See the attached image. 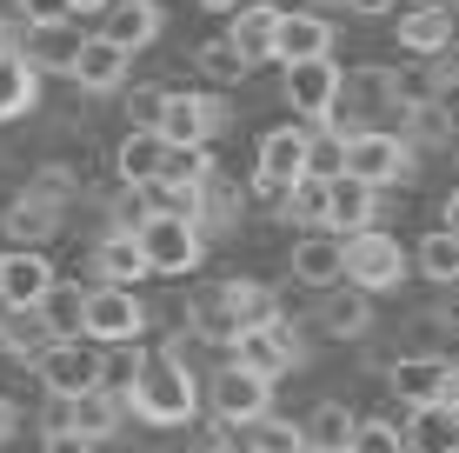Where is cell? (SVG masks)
<instances>
[{"instance_id":"cell-1","label":"cell","mask_w":459,"mask_h":453,"mask_svg":"<svg viewBox=\"0 0 459 453\" xmlns=\"http://www.w3.org/2000/svg\"><path fill=\"white\" fill-rule=\"evenodd\" d=\"M200 414V380L186 361H173L167 347L140 353V380H134V420L147 427H186Z\"/></svg>"},{"instance_id":"cell-2","label":"cell","mask_w":459,"mask_h":453,"mask_svg":"<svg viewBox=\"0 0 459 453\" xmlns=\"http://www.w3.org/2000/svg\"><path fill=\"white\" fill-rule=\"evenodd\" d=\"M400 114L406 120V100H400V67H379V60H367V67H346V87H340V114L333 127L340 134H367L373 120Z\"/></svg>"},{"instance_id":"cell-3","label":"cell","mask_w":459,"mask_h":453,"mask_svg":"<svg viewBox=\"0 0 459 453\" xmlns=\"http://www.w3.org/2000/svg\"><path fill=\"white\" fill-rule=\"evenodd\" d=\"M140 247H147V260H153L160 280H186L200 260H207V227H200L194 213H147Z\"/></svg>"},{"instance_id":"cell-4","label":"cell","mask_w":459,"mask_h":453,"mask_svg":"<svg viewBox=\"0 0 459 453\" xmlns=\"http://www.w3.org/2000/svg\"><path fill=\"white\" fill-rule=\"evenodd\" d=\"M346 174L367 180V187H400L420 174V153L406 134L393 127H367V134H346Z\"/></svg>"},{"instance_id":"cell-5","label":"cell","mask_w":459,"mask_h":453,"mask_svg":"<svg viewBox=\"0 0 459 453\" xmlns=\"http://www.w3.org/2000/svg\"><path fill=\"white\" fill-rule=\"evenodd\" d=\"M207 407H213V420H220L227 433H240V427H253V420L273 414V380H260L253 367L227 361V367L207 380Z\"/></svg>"},{"instance_id":"cell-6","label":"cell","mask_w":459,"mask_h":453,"mask_svg":"<svg viewBox=\"0 0 459 453\" xmlns=\"http://www.w3.org/2000/svg\"><path fill=\"white\" fill-rule=\"evenodd\" d=\"M34 367H40V387L54 400H81V394H100L107 387V353L93 340H54Z\"/></svg>"},{"instance_id":"cell-7","label":"cell","mask_w":459,"mask_h":453,"mask_svg":"<svg viewBox=\"0 0 459 453\" xmlns=\"http://www.w3.org/2000/svg\"><path fill=\"white\" fill-rule=\"evenodd\" d=\"M406 267H413V254H406L386 227L353 233V240H346V280H353L359 293H393L406 280Z\"/></svg>"},{"instance_id":"cell-8","label":"cell","mask_w":459,"mask_h":453,"mask_svg":"<svg viewBox=\"0 0 459 453\" xmlns=\"http://www.w3.org/2000/svg\"><path fill=\"white\" fill-rule=\"evenodd\" d=\"M340 87H346V67L340 60H299V67H287V107L307 127H333V114H340Z\"/></svg>"},{"instance_id":"cell-9","label":"cell","mask_w":459,"mask_h":453,"mask_svg":"<svg viewBox=\"0 0 459 453\" xmlns=\"http://www.w3.org/2000/svg\"><path fill=\"white\" fill-rule=\"evenodd\" d=\"M140 334H147L140 287H93L87 293V340L93 347H134Z\"/></svg>"},{"instance_id":"cell-10","label":"cell","mask_w":459,"mask_h":453,"mask_svg":"<svg viewBox=\"0 0 459 453\" xmlns=\"http://www.w3.org/2000/svg\"><path fill=\"white\" fill-rule=\"evenodd\" d=\"M54 287H60L54 260L40 247H7L0 254V314H34V307H47Z\"/></svg>"},{"instance_id":"cell-11","label":"cell","mask_w":459,"mask_h":453,"mask_svg":"<svg viewBox=\"0 0 459 453\" xmlns=\"http://www.w3.org/2000/svg\"><path fill=\"white\" fill-rule=\"evenodd\" d=\"M386 380H393V394H400V407L420 414V407H439V400L453 394V361L446 353H400V361L386 367Z\"/></svg>"},{"instance_id":"cell-12","label":"cell","mask_w":459,"mask_h":453,"mask_svg":"<svg viewBox=\"0 0 459 453\" xmlns=\"http://www.w3.org/2000/svg\"><path fill=\"white\" fill-rule=\"evenodd\" d=\"M233 361H240V367H253L260 380H280V373L307 367V347H299V334H293L287 320H266V327H247V334H240Z\"/></svg>"},{"instance_id":"cell-13","label":"cell","mask_w":459,"mask_h":453,"mask_svg":"<svg viewBox=\"0 0 459 453\" xmlns=\"http://www.w3.org/2000/svg\"><path fill=\"white\" fill-rule=\"evenodd\" d=\"M220 127H227V100H220V93H173L167 114H160L167 147H207Z\"/></svg>"},{"instance_id":"cell-14","label":"cell","mask_w":459,"mask_h":453,"mask_svg":"<svg viewBox=\"0 0 459 453\" xmlns=\"http://www.w3.org/2000/svg\"><path fill=\"white\" fill-rule=\"evenodd\" d=\"M400 47H406L413 60L453 54V0H420V7H400Z\"/></svg>"},{"instance_id":"cell-15","label":"cell","mask_w":459,"mask_h":453,"mask_svg":"<svg viewBox=\"0 0 459 453\" xmlns=\"http://www.w3.org/2000/svg\"><path fill=\"white\" fill-rule=\"evenodd\" d=\"M293 280L313 293H333L346 280V240L340 233H299L293 240Z\"/></svg>"},{"instance_id":"cell-16","label":"cell","mask_w":459,"mask_h":453,"mask_svg":"<svg viewBox=\"0 0 459 453\" xmlns=\"http://www.w3.org/2000/svg\"><path fill=\"white\" fill-rule=\"evenodd\" d=\"M186 334L200 340V347H240V314H233V301H227V280L220 287H200L194 301H186Z\"/></svg>"},{"instance_id":"cell-17","label":"cell","mask_w":459,"mask_h":453,"mask_svg":"<svg viewBox=\"0 0 459 453\" xmlns=\"http://www.w3.org/2000/svg\"><path fill=\"white\" fill-rule=\"evenodd\" d=\"M60 221H67V207H54V200L34 194V187H21V194L7 200V213H0V227H7L13 247H47L60 233Z\"/></svg>"},{"instance_id":"cell-18","label":"cell","mask_w":459,"mask_h":453,"mask_svg":"<svg viewBox=\"0 0 459 453\" xmlns=\"http://www.w3.org/2000/svg\"><path fill=\"white\" fill-rule=\"evenodd\" d=\"M280 27H287V7H273V0H253V7L233 13L227 40L240 47L253 67H260V60H280Z\"/></svg>"},{"instance_id":"cell-19","label":"cell","mask_w":459,"mask_h":453,"mask_svg":"<svg viewBox=\"0 0 459 453\" xmlns=\"http://www.w3.org/2000/svg\"><path fill=\"white\" fill-rule=\"evenodd\" d=\"M126 74H134V54H126L120 40H107V34H87L81 67H74V87L81 93H120Z\"/></svg>"},{"instance_id":"cell-20","label":"cell","mask_w":459,"mask_h":453,"mask_svg":"<svg viewBox=\"0 0 459 453\" xmlns=\"http://www.w3.org/2000/svg\"><path fill=\"white\" fill-rule=\"evenodd\" d=\"M81 47H87V34H81L74 21H60V27H21V54L34 60L40 74H67V81H74Z\"/></svg>"},{"instance_id":"cell-21","label":"cell","mask_w":459,"mask_h":453,"mask_svg":"<svg viewBox=\"0 0 459 453\" xmlns=\"http://www.w3.org/2000/svg\"><path fill=\"white\" fill-rule=\"evenodd\" d=\"M93 274H100V287H140V280L153 274L147 247H140V233H100V247H93Z\"/></svg>"},{"instance_id":"cell-22","label":"cell","mask_w":459,"mask_h":453,"mask_svg":"<svg viewBox=\"0 0 459 453\" xmlns=\"http://www.w3.org/2000/svg\"><path fill=\"white\" fill-rule=\"evenodd\" d=\"M299 60H333V21L313 7H287V27H280V67H299Z\"/></svg>"},{"instance_id":"cell-23","label":"cell","mask_w":459,"mask_h":453,"mask_svg":"<svg viewBox=\"0 0 459 453\" xmlns=\"http://www.w3.org/2000/svg\"><path fill=\"white\" fill-rule=\"evenodd\" d=\"M160 167H167V140H160V127H126V134H120V147H114V174L134 187V194L160 180Z\"/></svg>"},{"instance_id":"cell-24","label":"cell","mask_w":459,"mask_h":453,"mask_svg":"<svg viewBox=\"0 0 459 453\" xmlns=\"http://www.w3.org/2000/svg\"><path fill=\"white\" fill-rule=\"evenodd\" d=\"M299 427H307V447H313V453H353V440H359V427H367V420L346 407V400H313Z\"/></svg>"},{"instance_id":"cell-25","label":"cell","mask_w":459,"mask_h":453,"mask_svg":"<svg viewBox=\"0 0 459 453\" xmlns=\"http://www.w3.org/2000/svg\"><path fill=\"white\" fill-rule=\"evenodd\" d=\"M160 27H167L160 0H114V7H107V21H100V34H107V40H120L126 54H140V47L160 40Z\"/></svg>"},{"instance_id":"cell-26","label":"cell","mask_w":459,"mask_h":453,"mask_svg":"<svg viewBox=\"0 0 459 453\" xmlns=\"http://www.w3.org/2000/svg\"><path fill=\"white\" fill-rule=\"evenodd\" d=\"M373 227H379V187L340 174V180H333V221H326V233L353 240V233H373Z\"/></svg>"},{"instance_id":"cell-27","label":"cell","mask_w":459,"mask_h":453,"mask_svg":"<svg viewBox=\"0 0 459 453\" xmlns=\"http://www.w3.org/2000/svg\"><path fill=\"white\" fill-rule=\"evenodd\" d=\"M40 107V67L27 54H7L0 60V127L7 120H27Z\"/></svg>"},{"instance_id":"cell-28","label":"cell","mask_w":459,"mask_h":453,"mask_svg":"<svg viewBox=\"0 0 459 453\" xmlns=\"http://www.w3.org/2000/svg\"><path fill=\"white\" fill-rule=\"evenodd\" d=\"M280 221H293V227H307V233H326V221H333V180H320V174L293 180Z\"/></svg>"},{"instance_id":"cell-29","label":"cell","mask_w":459,"mask_h":453,"mask_svg":"<svg viewBox=\"0 0 459 453\" xmlns=\"http://www.w3.org/2000/svg\"><path fill=\"white\" fill-rule=\"evenodd\" d=\"M406 447H413V453H459V414H453V400L406 414Z\"/></svg>"},{"instance_id":"cell-30","label":"cell","mask_w":459,"mask_h":453,"mask_svg":"<svg viewBox=\"0 0 459 453\" xmlns=\"http://www.w3.org/2000/svg\"><path fill=\"white\" fill-rule=\"evenodd\" d=\"M120 414H134V407H126V400H114L107 387H100V394H81V400H67V427H74V433H87L93 447H100L107 433L120 427Z\"/></svg>"},{"instance_id":"cell-31","label":"cell","mask_w":459,"mask_h":453,"mask_svg":"<svg viewBox=\"0 0 459 453\" xmlns=\"http://www.w3.org/2000/svg\"><path fill=\"white\" fill-rule=\"evenodd\" d=\"M213 174H220V167H213V153H207V147H167L160 187H173V194H186V200H200V187H207Z\"/></svg>"},{"instance_id":"cell-32","label":"cell","mask_w":459,"mask_h":453,"mask_svg":"<svg viewBox=\"0 0 459 453\" xmlns=\"http://www.w3.org/2000/svg\"><path fill=\"white\" fill-rule=\"evenodd\" d=\"M413 267L433 280V287H459V233H453V227H433V233L413 247Z\"/></svg>"},{"instance_id":"cell-33","label":"cell","mask_w":459,"mask_h":453,"mask_svg":"<svg viewBox=\"0 0 459 453\" xmlns=\"http://www.w3.org/2000/svg\"><path fill=\"white\" fill-rule=\"evenodd\" d=\"M240 453H313V447H307V427H299V420L266 414V420H253V427H240Z\"/></svg>"},{"instance_id":"cell-34","label":"cell","mask_w":459,"mask_h":453,"mask_svg":"<svg viewBox=\"0 0 459 453\" xmlns=\"http://www.w3.org/2000/svg\"><path fill=\"white\" fill-rule=\"evenodd\" d=\"M194 67L207 74L213 87H240L247 74H253V60L240 54V47H233L227 34H213V40H200V54H194Z\"/></svg>"},{"instance_id":"cell-35","label":"cell","mask_w":459,"mask_h":453,"mask_svg":"<svg viewBox=\"0 0 459 453\" xmlns=\"http://www.w3.org/2000/svg\"><path fill=\"white\" fill-rule=\"evenodd\" d=\"M400 134L413 140V147H453V140H459V120H453L446 100H426V107H413V114L400 120Z\"/></svg>"},{"instance_id":"cell-36","label":"cell","mask_w":459,"mask_h":453,"mask_svg":"<svg viewBox=\"0 0 459 453\" xmlns=\"http://www.w3.org/2000/svg\"><path fill=\"white\" fill-rule=\"evenodd\" d=\"M87 293L93 287H54L47 293V327H54V340H87Z\"/></svg>"},{"instance_id":"cell-37","label":"cell","mask_w":459,"mask_h":453,"mask_svg":"<svg viewBox=\"0 0 459 453\" xmlns=\"http://www.w3.org/2000/svg\"><path fill=\"white\" fill-rule=\"evenodd\" d=\"M194 221L207 227V233H227V227H240V187L213 174L207 187H200V213H194Z\"/></svg>"},{"instance_id":"cell-38","label":"cell","mask_w":459,"mask_h":453,"mask_svg":"<svg viewBox=\"0 0 459 453\" xmlns=\"http://www.w3.org/2000/svg\"><path fill=\"white\" fill-rule=\"evenodd\" d=\"M320 327H326V334H333V340H359V334H367V327H373V293H346V301H326V314H320Z\"/></svg>"},{"instance_id":"cell-39","label":"cell","mask_w":459,"mask_h":453,"mask_svg":"<svg viewBox=\"0 0 459 453\" xmlns=\"http://www.w3.org/2000/svg\"><path fill=\"white\" fill-rule=\"evenodd\" d=\"M227 301H233V314H240V327H266V320H280V293L273 287H260V280H227Z\"/></svg>"},{"instance_id":"cell-40","label":"cell","mask_w":459,"mask_h":453,"mask_svg":"<svg viewBox=\"0 0 459 453\" xmlns=\"http://www.w3.org/2000/svg\"><path fill=\"white\" fill-rule=\"evenodd\" d=\"M313 174H320V180L346 174V134L340 127H313Z\"/></svg>"},{"instance_id":"cell-41","label":"cell","mask_w":459,"mask_h":453,"mask_svg":"<svg viewBox=\"0 0 459 453\" xmlns=\"http://www.w3.org/2000/svg\"><path fill=\"white\" fill-rule=\"evenodd\" d=\"M353 453H413V447H406V427H400V420H367V427H359V440H353Z\"/></svg>"},{"instance_id":"cell-42","label":"cell","mask_w":459,"mask_h":453,"mask_svg":"<svg viewBox=\"0 0 459 453\" xmlns=\"http://www.w3.org/2000/svg\"><path fill=\"white\" fill-rule=\"evenodd\" d=\"M167 100H173V87H134V93H126V114H134V127H160Z\"/></svg>"},{"instance_id":"cell-43","label":"cell","mask_w":459,"mask_h":453,"mask_svg":"<svg viewBox=\"0 0 459 453\" xmlns=\"http://www.w3.org/2000/svg\"><path fill=\"white\" fill-rule=\"evenodd\" d=\"M27 187H34V194H47V200H54V207H67V200L81 194V180H74L67 167H40V174L27 180Z\"/></svg>"},{"instance_id":"cell-44","label":"cell","mask_w":459,"mask_h":453,"mask_svg":"<svg viewBox=\"0 0 459 453\" xmlns=\"http://www.w3.org/2000/svg\"><path fill=\"white\" fill-rule=\"evenodd\" d=\"M21 21L27 27H60V21H74V0H21Z\"/></svg>"},{"instance_id":"cell-45","label":"cell","mask_w":459,"mask_h":453,"mask_svg":"<svg viewBox=\"0 0 459 453\" xmlns=\"http://www.w3.org/2000/svg\"><path fill=\"white\" fill-rule=\"evenodd\" d=\"M40 453H100V447H93V440H87V433H74V427H60V433H47V440H40Z\"/></svg>"},{"instance_id":"cell-46","label":"cell","mask_w":459,"mask_h":453,"mask_svg":"<svg viewBox=\"0 0 459 453\" xmlns=\"http://www.w3.org/2000/svg\"><path fill=\"white\" fill-rule=\"evenodd\" d=\"M346 13H359V21H386V13H400V0H346Z\"/></svg>"},{"instance_id":"cell-47","label":"cell","mask_w":459,"mask_h":453,"mask_svg":"<svg viewBox=\"0 0 459 453\" xmlns=\"http://www.w3.org/2000/svg\"><path fill=\"white\" fill-rule=\"evenodd\" d=\"M433 67H439V87H446V93H453V87H459V47H453V54H439V60H433Z\"/></svg>"},{"instance_id":"cell-48","label":"cell","mask_w":459,"mask_h":453,"mask_svg":"<svg viewBox=\"0 0 459 453\" xmlns=\"http://www.w3.org/2000/svg\"><path fill=\"white\" fill-rule=\"evenodd\" d=\"M7 54H21V27L0 21V60H7Z\"/></svg>"},{"instance_id":"cell-49","label":"cell","mask_w":459,"mask_h":453,"mask_svg":"<svg viewBox=\"0 0 459 453\" xmlns=\"http://www.w3.org/2000/svg\"><path fill=\"white\" fill-rule=\"evenodd\" d=\"M13 427H21V407H13V400H7V394H0V440H7V433H13Z\"/></svg>"},{"instance_id":"cell-50","label":"cell","mask_w":459,"mask_h":453,"mask_svg":"<svg viewBox=\"0 0 459 453\" xmlns=\"http://www.w3.org/2000/svg\"><path fill=\"white\" fill-rule=\"evenodd\" d=\"M194 7H207V13H240V7H253V0H194Z\"/></svg>"},{"instance_id":"cell-51","label":"cell","mask_w":459,"mask_h":453,"mask_svg":"<svg viewBox=\"0 0 459 453\" xmlns=\"http://www.w3.org/2000/svg\"><path fill=\"white\" fill-rule=\"evenodd\" d=\"M446 227L459 233V180H453V194H446Z\"/></svg>"},{"instance_id":"cell-52","label":"cell","mask_w":459,"mask_h":453,"mask_svg":"<svg viewBox=\"0 0 459 453\" xmlns=\"http://www.w3.org/2000/svg\"><path fill=\"white\" fill-rule=\"evenodd\" d=\"M114 0H74V13H107Z\"/></svg>"},{"instance_id":"cell-53","label":"cell","mask_w":459,"mask_h":453,"mask_svg":"<svg viewBox=\"0 0 459 453\" xmlns=\"http://www.w3.org/2000/svg\"><path fill=\"white\" fill-rule=\"evenodd\" d=\"M446 400H453V414H459V361H453V394Z\"/></svg>"},{"instance_id":"cell-54","label":"cell","mask_w":459,"mask_h":453,"mask_svg":"<svg viewBox=\"0 0 459 453\" xmlns=\"http://www.w3.org/2000/svg\"><path fill=\"white\" fill-rule=\"evenodd\" d=\"M453 347H459V320H453Z\"/></svg>"}]
</instances>
